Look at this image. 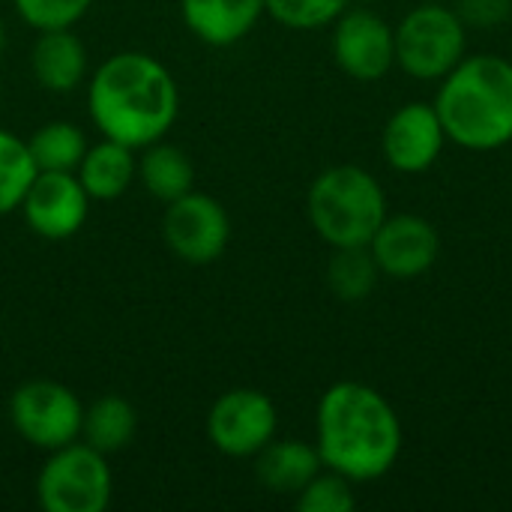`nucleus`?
Segmentation results:
<instances>
[{"mask_svg":"<svg viewBox=\"0 0 512 512\" xmlns=\"http://www.w3.org/2000/svg\"><path fill=\"white\" fill-rule=\"evenodd\" d=\"M315 447L327 471L351 483H372L393 471L402 453V423L396 408L369 384L339 381L315 417Z\"/></svg>","mask_w":512,"mask_h":512,"instance_id":"1","label":"nucleus"},{"mask_svg":"<svg viewBox=\"0 0 512 512\" xmlns=\"http://www.w3.org/2000/svg\"><path fill=\"white\" fill-rule=\"evenodd\" d=\"M333 57L354 81H381L396 66V30L372 9H345L333 21Z\"/></svg>","mask_w":512,"mask_h":512,"instance_id":"10","label":"nucleus"},{"mask_svg":"<svg viewBox=\"0 0 512 512\" xmlns=\"http://www.w3.org/2000/svg\"><path fill=\"white\" fill-rule=\"evenodd\" d=\"M351 0H264L270 18L291 30H318L333 24Z\"/></svg>","mask_w":512,"mask_h":512,"instance_id":"23","label":"nucleus"},{"mask_svg":"<svg viewBox=\"0 0 512 512\" xmlns=\"http://www.w3.org/2000/svg\"><path fill=\"white\" fill-rule=\"evenodd\" d=\"M138 177L147 186V192L162 204L192 192L195 186V168L189 156L180 147L159 144V141L144 147V156L138 162Z\"/></svg>","mask_w":512,"mask_h":512,"instance_id":"19","label":"nucleus"},{"mask_svg":"<svg viewBox=\"0 0 512 512\" xmlns=\"http://www.w3.org/2000/svg\"><path fill=\"white\" fill-rule=\"evenodd\" d=\"M369 252L381 276L411 282L435 267L441 255V234L429 219L417 213H387V219L369 240Z\"/></svg>","mask_w":512,"mask_h":512,"instance_id":"11","label":"nucleus"},{"mask_svg":"<svg viewBox=\"0 0 512 512\" xmlns=\"http://www.w3.org/2000/svg\"><path fill=\"white\" fill-rule=\"evenodd\" d=\"M84 408L78 396L57 381H27L9 399L12 429L39 450H57L81 438Z\"/></svg>","mask_w":512,"mask_h":512,"instance_id":"7","label":"nucleus"},{"mask_svg":"<svg viewBox=\"0 0 512 512\" xmlns=\"http://www.w3.org/2000/svg\"><path fill=\"white\" fill-rule=\"evenodd\" d=\"M36 171L27 141L0 129V216L21 207Z\"/></svg>","mask_w":512,"mask_h":512,"instance_id":"22","label":"nucleus"},{"mask_svg":"<svg viewBox=\"0 0 512 512\" xmlns=\"http://www.w3.org/2000/svg\"><path fill=\"white\" fill-rule=\"evenodd\" d=\"M279 414L267 393L252 387H237L222 393L207 414L210 444L231 459L258 456L276 438Z\"/></svg>","mask_w":512,"mask_h":512,"instance_id":"8","label":"nucleus"},{"mask_svg":"<svg viewBox=\"0 0 512 512\" xmlns=\"http://www.w3.org/2000/svg\"><path fill=\"white\" fill-rule=\"evenodd\" d=\"M21 210L33 234L45 240H66L87 222L90 195L75 171H36Z\"/></svg>","mask_w":512,"mask_h":512,"instance_id":"12","label":"nucleus"},{"mask_svg":"<svg viewBox=\"0 0 512 512\" xmlns=\"http://www.w3.org/2000/svg\"><path fill=\"white\" fill-rule=\"evenodd\" d=\"M6 48V27H3V21H0V51Z\"/></svg>","mask_w":512,"mask_h":512,"instance_id":"27","label":"nucleus"},{"mask_svg":"<svg viewBox=\"0 0 512 512\" xmlns=\"http://www.w3.org/2000/svg\"><path fill=\"white\" fill-rule=\"evenodd\" d=\"M306 210L315 234L327 246H369L387 219V195L366 168L333 165L309 186Z\"/></svg>","mask_w":512,"mask_h":512,"instance_id":"4","label":"nucleus"},{"mask_svg":"<svg viewBox=\"0 0 512 512\" xmlns=\"http://www.w3.org/2000/svg\"><path fill=\"white\" fill-rule=\"evenodd\" d=\"M456 15L465 21V27H498L512 15V0H456Z\"/></svg>","mask_w":512,"mask_h":512,"instance_id":"26","label":"nucleus"},{"mask_svg":"<svg viewBox=\"0 0 512 512\" xmlns=\"http://www.w3.org/2000/svg\"><path fill=\"white\" fill-rule=\"evenodd\" d=\"M0 96H3V84H0Z\"/></svg>","mask_w":512,"mask_h":512,"instance_id":"28","label":"nucleus"},{"mask_svg":"<svg viewBox=\"0 0 512 512\" xmlns=\"http://www.w3.org/2000/svg\"><path fill=\"white\" fill-rule=\"evenodd\" d=\"M465 54L468 27L441 0H423L396 27V63L417 81H441Z\"/></svg>","mask_w":512,"mask_h":512,"instance_id":"5","label":"nucleus"},{"mask_svg":"<svg viewBox=\"0 0 512 512\" xmlns=\"http://www.w3.org/2000/svg\"><path fill=\"white\" fill-rule=\"evenodd\" d=\"M162 237L180 261L210 264L231 240V219L213 195L192 189L165 204Z\"/></svg>","mask_w":512,"mask_h":512,"instance_id":"9","label":"nucleus"},{"mask_svg":"<svg viewBox=\"0 0 512 512\" xmlns=\"http://www.w3.org/2000/svg\"><path fill=\"white\" fill-rule=\"evenodd\" d=\"M435 111L447 141L486 153L512 141V63L501 54H465L444 78Z\"/></svg>","mask_w":512,"mask_h":512,"instance_id":"3","label":"nucleus"},{"mask_svg":"<svg viewBox=\"0 0 512 512\" xmlns=\"http://www.w3.org/2000/svg\"><path fill=\"white\" fill-rule=\"evenodd\" d=\"M357 507L354 483L336 471H321L315 474L306 489L297 495V510L300 512H351Z\"/></svg>","mask_w":512,"mask_h":512,"instance_id":"24","label":"nucleus"},{"mask_svg":"<svg viewBox=\"0 0 512 512\" xmlns=\"http://www.w3.org/2000/svg\"><path fill=\"white\" fill-rule=\"evenodd\" d=\"M324 462L318 456V447L306 441H270L255 456V477L258 483L273 495H300L306 483L321 474Z\"/></svg>","mask_w":512,"mask_h":512,"instance_id":"16","label":"nucleus"},{"mask_svg":"<svg viewBox=\"0 0 512 512\" xmlns=\"http://www.w3.org/2000/svg\"><path fill=\"white\" fill-rule=\"evenodd\" d=\"M27 147L39 171H78L90 144L75 123L51 120L27 138Z\"/></svg>","mask_w":512,"mask_h":512,"instance_id":"20","label":"nucleus"},{"mask_svg":"<svg viewBox=\"0 0 512 512\" xmlns=\"http://www.w3.org/2000/svg\"><path fill=\"white\" fill-rule=\"evenodd\" d=\"M30 69L39 87L51 93H69L87 75V48L72 27L39 30L30 51Z\"/></svg>","mask_w":512,"mask_h":512,"instance_id":"15","label":"nucleus"},{"mask_svg":"<svg viewBox=\"0 0 512 512\" xmlns=\"http://www.w3.org/2000/svg\"><path fill=\"white\" fill-rule=\"evenodd\" d=\"M447 144L444 123L429 102H405L399 111L390 114L384 135H381V150L384 159L393 171L402 174H423L429 171Z\"/></svg>","mask_w":512,"mask_h":512,"instance_id":"13","label":"nucleus"},{"mask_svg":"<svg viewBox=\"0 0 512 512\" xmlns=\"http://www.w3.org/2000/svg\"><path fill=\"white\" fill-rule=\"evenodd\" d=\"M87 105L102 138L144 150L174 126L180 93L171 72L156 57L120 51L90 78Z\"/></svg>","mask_w":512,"mask_h":512,"instance_id":"2","label":"nucleus"},{"mask_svg":"<svg viewBox=\"0 0 512 512\" xmlns=\"http://www.w3.org/2000/svg\"><path fill=\"white\" fill-rule=\"evenodd\" d=\"M138 432L135 408L120 396H102L81 417V438L99 453H120L132 444Z\"/></svg>","mask_w":512,"mask_h":512,"instance_id":"18","label":"nucleus"},{"mask_svg":"<svg viewBox=\"0 0 512 512\" xmlns=\"http://www.w3.org/2000/svg\"><path fill=\"white\" fill-rule=\"evenodd\" d=\"M12 6L33 30H57L78 24L93 0H12Z\"/></svg>","mask_w":512,"mask_h":512,"instance_id":"25","label":"nucleus"},{"mask_svg":"<svg viewBox=\"0 0 512 512\" xmlns=\"http://www.w3.org/2000/svg\"><path fill=\"white\" fill-rule=\"evenodd\" d=\"M264 12V0H180L183 24L216 48L240 42Z\"/></svg>","mask_w":512,"mask_h":512,"instance_id":"14","label":"nucleus"},{"mask_svg":"<svg viewBox=\"0 0 512 512\" xmlns=\"http://www.w3.org/2000/svg\"><path fill=\"white\" fill-rule=\"evenodd\" d=\"M75 174L81 186L87 189L90 201H114L138 177V159L132 147L102 138L99 144L87 147Z\"/></svg>","mask_w":512,"mask_h":512,"instance_id":"17","label":"nucleus"},{"mask_svg":"<svg viewBox=\"0 0 512 512\" xmlns=\"http://www.w3.org/2000/svg\"><path fill=\"white\" fill-rule=\"evenodd\" d=\"M381 279V270L369 252V246H345L336 249L327 264V285L342 303L366 300Z\"/></svg>","mask_w":512,"mask_h":512,"instance_id":"21","label":"nucleus"},{"mask_svg":"<svg viewBox=\"0 0 512 512\" xmlns=\"http://www.w3.org/2000/svg\"><path fill=\"white\" fill-rule=\"evenodd\" d=\"M114 480L105 453L90 444H66L51 450L36 477V501L45 512H105Z\"/></svg>","mask_w":512,"mask_h":512,"instance_id":"6","label":"nucleus"}]
</instances>
